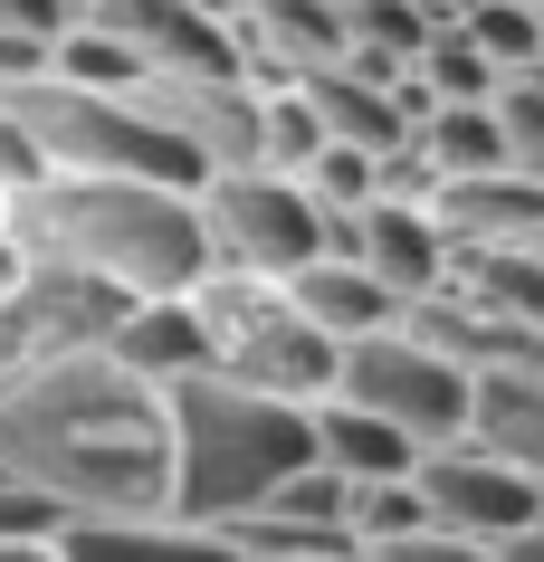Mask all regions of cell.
Segmentation results:
<instances>
[{
    "label": "cell",
    "mask_w": 544,
    "mask_h": 562,
    "mask_svg": "<svg viewBox=\"0 0 544 562\" xmlns=\"http://www.w3.org/2000/svg\"><path fill=\"white\" fill-rule=\"evenodd\" d=\"M306 429H315V468H334L344 486H411L421 476V448L401 439L392 419L354 411V401H315Z\"/></svg>",
    "instance_id": "5bb4252c"
},
{
    "label": "cell",
    "mask_w": 544,
    "mask_h": 562,
    "mask_svg": "<svg viewBox=\"0 0 544 562\" xmlns=\"http://www.w3.org/2000/svg\"><path fill=\"white\" fill-rule=\"evenodd\" d=\"M430 220H440V238H449L458 258H487V248H535V238H544V191H535L525 172L440 181Z\"/></svg>",
    "instance_id": "8fae6325"
},
{
    "label": "cell",
    "mask_w": 544,
    "mask_h": 562,
    "mask_svg": "<svg viewBox=\"0 0 544 562\" xmlns=\"http://www.w3.org/2000/svg\"><path fill=\"white\" fill-rule=\"evenodd\" d=\"M106 353H115L144 391H181V382H201V372H220V344H211V325H201V305H191V296L124 305L115 334H106Z\"/></svg>",
    "instance_id": "30bf717a"
},
{
    "label": "cell",
    "mask_w": 544,
    "mask_h": 562,
    "mask_svg": "<svg viewBox=\"0 0 544 562\" xmlns=\"http://www.w3.org/2000/svg\"><path fill=\"white\" fill-rule=\"evenodd\" d=\"M191 201H201V229H211V267L220 277L287 286L297 267L325 258V210L306 201V181H287V172H211Z\"/></svg>",
    "instance_id": "8992f818"
},
{
    "label": "cell",
    "mask_w": 544,
    "mask_h": 562,
    "mask_svg": "<svg viewBox=\"0 0 544 562\" xmlns=\"http://www.w3.org/2000/svg\"><path fill=\"white\" fill-rule=\"evenodd\" d=\"M507 10H544V0H507Z\"/></svg>",
    "instance_id": "4316f807"
},
{
    "label": "cell",
    "mask_w": 544,
    "mask_h": 562,
    "mask_svg": "<svg viewBox=\"0 0 544 562\" xmlns=\"http://www.w3.org/2000/svg\"><path fill=\"white\" fill-rule=\"evenodd\" d=\"M363 562H507V553H487V543H468V533L421 525V533H401V543H373Z\"/></svg>",
    "instance_id": "603a6c76"
},
{
    "label": "cell",
    "mask_w": 544,
    "mask_h": 562,
    "mask_svg": "<svg viewBox=\"0 0 544 562\" xmlns=\"http://www.w3.org/2000/svg\"><path fill=\"white\" fill-rule=\"evenodd\" d=\"M144 105L181 134V153L211 172H258V77H153Z\"/></svg>",
    "instance_id": "ba28073f"
},
{
    "label": "cell",
    "mask_w": 544,
    "mask_h": 562,
    "mask_svg": "<svg viewBox=\"0 0 544 562\" xmlns=\"http://www.w3.org/2000/svg\"><path fill=\"white\" fill-rule=\"evenodd\" d=\"M497 115H507V162L544 191V77H515V87L497 95Z\"/></svg>",
    "instance_id": "7402d4cb"
},
{
    "label": "cell",
    "mask_w": 544,
    "mask_h": 562,
    "mask_svg": "<svg viewBox=\"0 0 544 562\" xmlns=\"http://www.w3.org/2000/svg\"><path fill=\"white\" fill-rule=\"evenodd\" d=\"M430 505L421 486H354V543L373 553V543H401V533H421Z\"/></svg>",
    "instance_id": "44dd1931"
},
{
    "label": "cell",
    "mask_w": 544,
    "mask_h": 562,
    "mask_svg": "<svg viewBox=\"0 0 544 562\" xmlns=\"http://www.w3.org/2000/svg\"><path fill=\"white\" fill-rule=\"evenodd\" d=\"M0 238L20 267H67L124 305H173L201 296L211 277V229H201V201L191 191H163V181H67L48 172L38 191L0 210Z\"/></svg>",
    "instance_id": "7a4b0ae2"
},
{
    "label": "cell",
    "mask_w": 544,
    "mask_h": 562,
    "mask_svg": "<svg viewBox=\"0 0 544 562\" xmlns=\"http://www.w3.org/2000/svg\"><path fill=\"white\" fill-rule=\"evenodd\" d=\"M449 10H421V0H344V48H373V58H421L430 38H440Z\"/></svg>",
    "instance_id": "e0dca14e"
},
{
    "label": "cell",
    "mask_w": 544,
    "mask_h": 562,
    "mask_svg": "<svg viewBox=\"0 0 544 562\" xmlns=\"http://www.w3.org/2000/svg\"><path fill=\"white\" fill-rule=\"evenodd\" d=\"M58 562H248V553L240 533L181 525V515H96V525H67Z\"/></svg>",
    "instance_id": "7c38bea8"
},
{
    "label": "cell",
    "mask_w": 544,
    "mask_h": 562,
    "mask_svg": "<svg viewBox=\"0 0 544 562\" xmlns=\"http://www.w3.org/2000/svg\"><path fill=\"white\" fill-rule=\"evenodd\" d=\"M0 476L58 496L77 525H96V515H173L163 391H144L106 344L10 372L0 382Z\"/></svg>",
    "instance_id": "6da1fadb"
},
{
    "label": "cell",
    "mask_w": 544,
    "mask_h": 562,
    "mask_svg": "<svg viewBox=\"0 0 544 562\" xmlns=\"http://www.w3.org/2000/svg\"><path fill=\"white\" fill-rule=\"evenodd\" d=\"M421 10H458V0H421Z\"/></svg>",
    "instance_id": "83f0119b"
},
{
    "label": "cell",
    "mask_w": 544,
    "mask_h": 562,
    "mask_svg": "<svg viewBox=\"0 0 544 562\" xmlns=\"http://www.w3.org/2000/svg\"><path fill=\"white\" fill-rule=\"evenodd\" d=\"M411 153H421L440 181H487V172H515L507 162V115L497 105H430L421 134H411Z\"/></svg>",
    "instance_id": "2e32d148"
},
{
    "label": "cell",
    "mask_w": 544,
    "mask_h": 562,
    "mask_svg": "<svg viewBox=\"0 0 544 562\" xmlns=\"http://www.w3.org/2000/svg\"><path fill=\"white\" fill-rule=\"evenodd\" d=\"M77 20V0H0V38H58Z\"/></svg>",
    "instance_id": "cb8c5ba5"
},
{
    "label": "cell",
    "mask_w": 544,
    "mask_h": 562,
    "mask_svg": "<svg viewBox=\"0 0 544 562\" xmlns=\"http://www.w3.org/2000/svg\"><path fill=\"white\" fill-rule=\"evenodd\" d=\"M163 429H173V515L181 525H220V533L240 525V515H258L315 458L306 411L258 401V391L220 382V372L163 391Z\"/></svg>",
    "instance_id": "3957f363"
},
{
    "label": "cell",
    "mask_w": 544,
    "mask_h": 562,
    "mask_svg": "<svg viewBox=\"0 0 544 562\" xmlns=\"http://www.w3.org/2000/svg\"><path fill=\"white\" fill-rule=\"evenodd\" d=\"M354 267H373L401 305H421V296H440L458 277V248L440 238V220H430L421 201H373L354 220Z\"/></svg>",
    "instance_id": "9c48e42d"
},
{
    "label": "cell",
    "mask_w": 544,
    "mask_h": 562,
    "mask_svg": "<svg viewBox=\"0 0 544 562\" xmlns=\"http://www.w3.org/2000/svg\"><path fill=\"white\" fill-rule=\"evenodd\" d=\"M67 515L58 496H38V486H20V476H0V543H30V553H58L67 543Z\"/></svg>",
    "instance_id": "ffe728a7"
},
{
    "label": "cell",
    "mask_w": 544,
    "mask_h": 562,
    "mask_svg": "<svg viewBox=\"0 0 544 562\" xmlns=\"http://www.w3.org/2000/svg\"><path fill=\"white\" fill-rule=\"evenodd\" d=\"M411 77H421V95L430 105H497V67L468 48V38L440 20V38H430L421 58H411Z\"/></svg>",
    "instance_id": "d6986e66"
},
{
    "label": "cell",
    "mask_w": 544,
    "mask_h": 562,
    "mask_svg": "<svg viewBox=\"0 0 544 562\" xmlns=\"http://www.w3.org/2000/svg\"><path fill=\"white\" fill-rule=\"evenodd\" d=\"M507 562H544V525H535V533H515V543H507Z\"/></svg>",
    "instance_id": "d4e9b609"
},
{
    "label": "cell",
    "mask_w": 544,
    "mask_h": 562,
    "mask_svg": "<svg viewBox=\"0 0 544 562\" xmlns=\"http://www.w3.org/2000/svg\"><path fill=\"white\" fill-rule=\"evenodd\" d=\"M315 153H325V124H315L306 87H258V172H287V181H297Z\"/></svg>",
    "instance_id": "ac0fdd59"
},
{
    "label": "cell",
    "mask_w": 544,
    "mask_h": 562,
    "mask_svg": "<svg viewBox=\"0 0 544 562\" xmlns=\"http://www.w3.org/2000/svg\"><path fill=\"white\" fill-rule=\"evenodd\" d=\"M421 505H430V525L440 533H468V543H487V553H507L515 533H535L544 525V486L525 468H507V458H487V448H430L421 458Z\"/></svg>",
    "instance_id": "52a82bcc"
},
{
    "label": "cell",
    "mask_w": 544,
    "mask_h": 562,
    "mask_svg": "<svg viewBox=\"0 0 544 562\" xmlns=\"http://www.w3.org/2000/svg\"><path fill=\"white\" fill-rule=\"evenodd\" d=\"M20 134L38 144V162L67 181H163V191H201V162L181 153V134L153 115L144 95H87V87H10L0 95Z\"/></svg>",
    "instance_id": "277c9868"
},
{
    "label": "cell",
    "mask_w": 544,
    "mask_h": 562,
    "mask_svg": "<svg viewBox=\"0 0 544 562\" xmlns=\"http://www.w3.org/2000/svg\"><path fill=\"white\" fill-rule=\"evenodd\" d=\"M325 401H354V411L392 419L401 439L430 458V448H458V439H468V401H478V382H468L449 353H430L421 334L392 325V334H363V344H344Z\"/></svg>",
    "instance_id": "5b68a950"
},
{
    "label": "cell",
    "mask_w": 544,
    "mask_h": 562,
    "mask_svg": "<svg viewBox=\"0 0 544 562\" xmlns=\"http://www.w3.org/2000/svg\"><path fill=\"white\" fill-rule=\"evenodd\" d=\"M277 296L297 305V315L325 334V344H363V334H392V325H401V296L373 277V267H354V258H315V267H297Z\"/></svg>",
    "instance_id": "4fadbf2b"
},
{
    "label": "cell",
    "mask_w": 544,
    "mask_h": 562,
    "mask_svg": "<svg viewBox=\"0 0 544 562\" xmlns=\"http://www.w3.org/2000/svg\"><path fill=\"white\" fill-rule=\"evenodd\" d=\"M468 448L507 458L544 486V382L525 372H478V401H468Z\"/></svg>",
    "instance_id": "9a60e30c"
},
{
    "label": "cell",
    "mask_w": 544,
    "mask_h": 562,
    "mask_svg": "<svg viewBox=\"0 0 544 562\" xmlns=\"http://www.w3.org/2000/svg\"><path fill=\"white\" fill-rule=\"evenodd\" d=\"M0 562H58V553H30V543H0Z\"/></svg>",
    "instance_id": "484cf974"
}]
</instances>
